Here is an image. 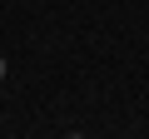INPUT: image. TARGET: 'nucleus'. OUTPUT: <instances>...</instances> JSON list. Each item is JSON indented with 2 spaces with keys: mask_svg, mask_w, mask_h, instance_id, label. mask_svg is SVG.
Listing matches in <instances>:
<instances>
[{
  "mask_svg": "<svg viewBox=\"0 0 149 139\" xmlns=\"http://www.w3.org/2000/svg\"><path fill=\"white\" fill-rule=\"evenodd\" d=\"M0 75H5V60H0Z\"/></svg>",
  "mask_w": 149,
  "mask_h": 139,
  "instance_id": "nucleus-1",
  "label": "nucleus"
},
{
  "mask_svg": "<svg viewBox=\"0 0 149 139\" xmlns=\"http://www.w3.org/2000/svg\"><path fill=\"white\" fill-rule=\"evenodd\" d=\"M70 139H85V134H70Z\"/></svg>",
  "mask_w": 149,
  "mask_h": 139,
  "instance_id": "nucleus-2",
  "label": "nucleus"
}]
</instances>
